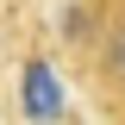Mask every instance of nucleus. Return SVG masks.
Segmentation results:
<instances>
[{"mask_svg":"<svg viewBox=\"0 0 125 125\" xmlns=\"http://www.w3.org/2000/svg\"><path fill=\"white\" fill-rule=\"evenodd\" d=\"M19 106H25L31 125H56L62 119V81L50 75L44 56H31L25 69H19Z\"/></svg>","mask_w":125,"mask_h":125,"instance_id":"obj_1","label":"nucleus"},{"mask_svg":"<svg viewBox=\"0 0 125 125\" xmlns=\"http://www.w3.org/2000/svg\"><path fill=\"white\" fill-rule=\"evenodd\" d=\"M100 69H106V81L125 88V25H113L106 38H100Z\"/></svg>","mask_w":125,"mask_h":125,"instance_id":"obj_2","label":"nucleus"}]
</instances>
